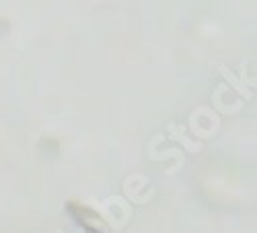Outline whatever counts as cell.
<instances>
[{"instance_id":"7a4b0ae2","label":"cell","mask_w":257,"mask_h":233,"mask_svg":"<svg viewBox=\"0 0 257 233\" xmlns=\"http://www.w3.org/2000/svg\"><path fill=\"white\" fill-rule=\"evenodd\" d=\"M169 130H171V132H173V134H171V136H173L175 140H179V142H181V144L185 146V149H187V151H191V153H196V151L200 149V144H198V142H191V140H187L185 136H181V134H179V130H177V126H171V128H169Z\"/></svg>"},{"instance_id":"6da1fadb","label":"cell","mask_w":257,"mask_h":233,"mask_svg":"<svg viewBox=\"0 0 257 233\" xmlns=\"http://www.w3.org/2000/svg\"><path fill=\"white\" fill-rule=\"evenodd\" d=\"M218 72L224 76V81L230 85V87L234 89V91H239L241 93V97H245V99H253V91L249 89V85H247V81L245 79H239L237 74H234V72H230L226 66H218Z\"/></svg>"}]
</instances>
